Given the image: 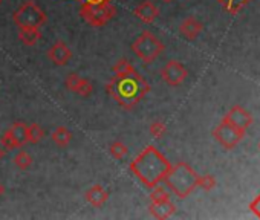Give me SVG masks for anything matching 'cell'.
Returning a JSON list of instances; mask_svg holds the SVG:
<instances>
[{"label":"cell","mask_w":260,"mask_h":220,"mask_svg":"<svg viewBox=\"0 0 260 220\" xmlns=\"http://www.w3.org/2000/svg\"><path fill=\"white\" fill-rule=\"evenodd\" d=\"M128 168L144 187L153 188L166 179L172 164L155 145H147L130 162Z\"/></svg>","instance_id":"obj_1"},{"label":"cell","mask_w":260,"mask_h":220,"mask_svg":"<svg viewBox=\"0 0 260 220\" xmlns=\"http://www.w3.org/2000/svg\"><path fill=\"white\" fill-rule=\"evenodd\" d=\"M106 90L122 108L132 110L150 92V84L140 72H135L125 77L113 75L106 84Z\"/></svg>","instance_id":"obj_2"},{"label":"cell","mask_w":260,"mask_h":220,"mask_svg":"<svg viewBox=\"0 0 260 220\" xmlns=\"http://www.w3.org/2000/svg\"><path fill=\"white\" fill-rule=\"evenodd\" d=\"M198 177H199V174L187 162H178V164L172 165V168L164 180H166L167 187L179 199H185L198 187Z\"/></svg>","instance_id":"obj_3"},{"label":"cell","mask_w":260,"mask_h":220,"mask_svg":"<svg viewBox=\"0 0 260 220\" xmlns=\"http://www.w3.org/2000/svg\"><path fill=\"white\" fill-rule=\"evenodd\" d=\"M166 49L164 43L150 31H143L132 43L134 54L144 63H153Z\"/></svg>","instance_id":"obj_4"},{"label":"cell","mask_w":260,"mask_h":220,"mask_svg":"<svg viewBox=\"0 0 260 220\" xmlns=\"http://www.w3.org/2000/svg\"><path fill=\"white\" fill-rule=\"evenodd\" d=\"M13 20L17 28H40L48 22V16L34 0H25L14 11Z\"/></svg>","instance_id":"obj_5"},{"label":"cell","mask_w":260,"mask_h":220,"mask_svg":"<svg viewBox=\"0 0 260 220\" xmlns=\"http://www.w3.org/2000/svg\"><path fill=\"white\" fill-rule=\"evenodd\" d=\"M116 14V7L112 2L106 4H86L83 2L80 7V16L84 22H87L93 28L104 26L110 22Z\"/></svg>","instance_id":"obj_6"},{"label":"cell","mask_w":260,"mask_h":220,"mask_svg":"<svg viewBox=\"0 0 260 220\" xmlns=\"http://www.w3.org/2000/svg\"><path fill=\"white\" fill-rule=\"evenodd\" d=\"M245 133H246L245 130H242V129H239V127L233 126L231 123H228V121H225V120H222V123L213 130L214 139H216L223 149H226V150L234 149V147L243 139Z\"/></svg>","instance_id":"obj_7"},{"label":"cell","mask_w":260,"mask_h":220,"mask_svg":"<svg viewBox=\"0 0 260 220\" xmlns=\"http://www.w3.org/2000/svg\"><path fill=\"white\" fill-rule=\"evenodd\" d=\"M188 72L185 69V66L176 60H170L162 69H161V78L164 80L166 84L172 86V87H178L181 86L185 78H187Z\"/></svg>","instance_id":"obj_8"},{"label":"cell","mask_w":260,"mask_h":220,"mask_svg":"<svg viewBox=\"0 0 260 220\" xmlns=\"http://www.w3.org/2000/svg\"><path fill=\"white\" fill-rule=\"evenodd\" d=\"M225 121L231 123L233 126L242 129V130H248V127L252 124V117L251 114L248 112V110H245L242 105H233L230 110H228V114L223 117Z\"/></svg>","instance_id":"obj_9"},{"label":"cell","mask_w":260,"mask_h":220,"mask_svg":"<svg viewBox=\"0 0 260 220\" xmlns=\"http://www.w3.org/2000/svg\"><path fill=\"white\" fill-rule=\"evenodd\" d=\"M48 58H49L54 64H57V66H64V64H68L69 60L72 58V51H71V48H69L64 42L58 40V42H55V43L49 48V51H48Z\"/></svg>","instance_id":"obj_10"},{"label":"cell","mask_w":260,"mask_h":220,"mask_svg":"<svg viewBox=\"0 0 260 220\" xmlns=\"http://www.w3.org/2000/svg\"><path fill=\"white\" fill-rule=\"evenodd\" d=\"M134 14H135V17H138L143 23L150 25V23H153V22L158 19L159 10H158V7L152 2V0H144V2H141V4L135 8Z\"/></svg>","instance_id":"obj_11"},{"label":"cell","mask_w":260,"mask_h":220,"mask_svg":"<svg viewBox=\"0 0 260 220\" xmlns=\"http://www.w3.org/2000/svg\"><path fill=\"white\" fill-rule=\"evenodd\" d=\"M150 214L155 218H169L175 214L176 211V205L169 199V200H162V202H152L149 206Z\"/></svg>","instance_id":"obj_12"},{"label":"cell","mask_w":260,"mask_h":220,"mask_svg":"<svg viewBox=\"0 0 260 220\" xmlns=\"http://www.w3.org/2000/svg\"><path fill=\"white\" fill-rule=\"evenodd\" d=\"M202 31H204V25L196 17H193V16H190L185 20H182V23L179 26V32L185 39H188V40H194Z\"/></svg>","instance_id":"obj_13"},{"label":"cell","mask_w":260,"mask_h":220,"mask_svg":"<svg viewBox=\"0 0 260 220\" xmlns=\"http://www.w3.org/2000/svg\"><path fill=\"white\" fill-rule=\"evenodd\" d=\"M84 197H86V202L90 203L92 206L101 208V206L109 200V193H107L101 185H92V187L86 191Z\"/></svg>","instance_id":"obj_14"},{"label":"cell","mask_w":260,"mask_h":220,"mask_svg":"<svg viewBox=\"0 0 260 220\" xmlns=\"http://www.w3.org/2000/svg\"><path fill=\"white\" fill-rule=\"evenodd\" d=\"M26 129H28V126H26L25 123H22V121H16V123H13V124H11V127L8 129V130H10V133L14 136V139H16V142H17L19 149H23V147L28 144Z\"/></svg>","instance_id":"obj_15"},{"label":"cell","mask_w":260,"mask_h":220,"mask_svg":"<svg viewBox=\"0 0 260 220\" xmlns=\"http://www.w3.org/2000/svg\"><path fill=\"white\" fill-rule=\"evenodd\" d=\"M19 39L26 46H34L42 39L40 28H19Z\"/></svg>","instance_id":"obj_16"},{"label":"cell","mask_w":260,"mask_h":220,"mask_svg":"<svg viewBox=\"0 0 260 220\" xmlns=\"http://www.w3.org/2000/svg\"><path fill=\"white\" fill-rule=\"evenodd\" d=\"M51 138H52V141H54L58 147H68V145L71 144V141H72V133H71V130L66 129L64 126H58V127L52 132Z\"/></svg>","instance_id":"obj_17"},{"label":"cell","mask_w":260,"mask_h":220,"mask_svg":"<svg viewBox=\"0 0 260 220\" xmlns=\"http://www.w3.org/2000/svg\"><path fill=\"white\" fill-rule=\"evenodd\" d=\"M26 135H28V142L29 144H37V142H40L45 138V130L39 124L32 123V124L28 126Z\"/></svg>","instance_id":"obj_18"},{"label":"cell","mask_w":260,"mask_h":220,"mask_svg":"<svg viewBox=\"0 0 260 220\" xmlns=\"http://www.w3.org/2000/svg\"><path fill=\"white\" fill-rule=\"evenodd\" d=\"M135 72H138L132 64H130L127 60H119L115 66H113V74L116 75V77H125V75H132V74H135Z\"/></svg>","instance_id":"obj_19"},{"label":"cell","mask_w":260,"mask_h":220,"mask_svg":"<svg viewBox=\"0 0 260 220\" xmlns=\"http://www.w3.org/2000/svg\"><path fill=\"white\" fill-rule=\"evenodd\" d=\"M109 153H110L115 159L121 161V159H124V158L127 156L128 149H127V145H125L124 142H121V141H115V142H112V144H110V147H109Z\"/></svg>","instance_id":"obj_20"},{"label":"cell","mask_w":260,"mask_h":220,"mask_svg":"<svg viewBox=\"0 0 260 220\" xmlns=\"http://www.w3.org/2000/svg\"><path fill=\"white\" fill-rule=\"evenodd\" d=\"M32 162H34V159H32V156H31L26 150H20V152L16 155V158H14V164H16L20 170H28V168L32 165Z\"/></svg>","instance_id":"obj_21"},{"label":"cell","mask_w":260,"mask_h":220,"mask_svg":"<svg viewBox=\"0 0 260 220\" xmlns=\"http://www.w3.org/2000/svg\"><path fill=\"white\" fill-rule=\"evenodd\" d=\"M149 197H150L152 202H162V200H169V199H170V193H169L164 187H161V185L158 184L156 187L152 188Z\"/></svg>","instance_id":"obj_22"},{"label":"cell","mask_w":260,"mask_h":220,"mask_svg":"<svg viewBox=\"0 0 260 220\" xmlns=\"http://www.w3.org/2000/svg\"><path fill=\"white\" fill-rule=\"evenodd\" d=\"M198 187H201L205 191H211L216 187V177L213 174H204L198 177Z\"/></svg>","instance_id":"obj_23"},{"label":"cell","mask_w":260,"mask_h":220,"mask_svg":"<svg viewBox=\"0 0 260 220\" xmlns=\"http://www.w3.org/2000/svg\"><path fill=\"white\" fill-rule=\"evenodd\" d=\"M149 132L153 138H162L167 133V126L162 121H153L149 127Z\"/></svg>","instance_id":"obj_24"},{"label":"cell","mask_w":260,"mask_h":220,"mask_svg":"<svg viewBox=\"0 0 260 220\" xmlns=\"http://www.w3.org/2000/svg\"><path fill=\"white\" fill-rule=\"evenodd\" d=\"M0 144H2V147H4V149H7V150L19 149V145H17V142H16V139H14V136L10 133V130H7L2 136H0Z\"/></svg>","instance_id":"obj_25"},{"label":"cell","mask_w":260,"mask_h":220,"mask_svg":"<svg viewBox=\"0 0 260 220\" xmlns=\"http://www.w3.org/2000/svg\"><path fill=\"white\" fill-rule=\"evenodd\" d=\"M80 81H81V77L78 74H69L64 80V86L68 90L71 92H77L78 86H80Z\"/></svg>","instance_id":"obj_26"},{"label":"cell","mask_w":260,"mask_h":220,"mask_svg":"<svg viewBox=\"0 0 260 220\" xmlns=\"http://www.w3.org/2000/svg\"><path fill=\"white\" fill-rule=\"evenodd\" d=\"M92 92H93V86H92V83H90V81H87V80H84V78H81L80 86H78V89H77V92H75V93H78V95H81V96H89Z\"/></svg>","instance_id":"obj_27"},{"label":"cell","mask_w":260,"mask_h":220,"mask_svg":"<svg viewBox=\"0 0 260 220\" xmlns=\"http://www.w3.org/2000/svg\"><path fill=\"white\" fill-rule=\"evenodd\" d=\"M81 2H86V4H106V2H112V0H81Z\"/></svg>","instance_id":"obj_28"},{"label":"cell","mask_w":260,"mask_h":220,"mask_svg":"<svg viewBox=\"0 0 260 220\" xmlns=\"http://www.w3.org/2000/svg\"><path fill=\"white\" fill-rule=\"evenodd\" d=\"M5 194V187L2 185V184H0V197H2Z\"/></svg>","instance_id":"obj_29"},{"label":"cell","mask_w":260,"mask_h":220,"mask_svg":"<svg viewBox=\"0 0 260 220\" xmlns=\"http://www.w3.org/2000/svg\"><path fill=\"white\" fill-rule=\"evenodd\" d=\"M5 156V152H4V149L2 147H0V161H2V158Z\"/></svg>","instance_id":"obj_30"},{"label":"cell","mask_w":260,"mask_h":220,"mask_svg":"<svg viewBox=\"0 0 260 220\" xmlns=\"http://www.w3.org/2000/svg\"><path fill=\"white\" fill-rule=\"evenodd\" d=\"M164 2H172V0H164Z\"/></svg>","instance_id":"obj_31"},{"label":"cell","mask_w":260,"mask_h":220,"mask_svg":"<svg viewBox=\"0 0 260 220\" xmlns=\"http://www.w3.org/2000/svg\"><path fill=\"white\" fill-rule=\"evenodd\" d=\"M0 4H2V0H0Z\"/></svg>","instance_id":"obj_32"},{"label":"cell","mask_w":260,"mask_h":220,"mask_svg":"<svg viewBox=\"0 0 260 220\" xmlns=\"http://www.w3.org/2000/svg\"><path fill=\"white\" fill-rule=\"evenodd\" d=\"M258 149H260V144H258Z\"/></svg>","instance_id":"obj_33"}]
</instances>
